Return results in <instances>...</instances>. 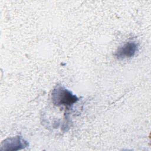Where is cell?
Segmentation results:
<instances>
[{
  "label": "cell",
  "instance_id": "cell-1",
  "mask_svg": "<svg viewBox=\"0 0 151 151\" xmlns=\"http://www.w3.org/2000/svg\"><path fill=\"white\" fill-rule=\"evenodd\" d=\"M52 103L56 106H64L69 109L76 103L78 99L70 91L61 85H57L52 90L51 94Z\"/></svg>",
  "mask_w": 151,
  "mask_h": 151
},
{
  "label": "cell",
  "instance_id": "cell-2",
  "mask_svg": "<svg viewBox=\"0 0 151 151\" xmlns=\"http://www.w3.org/2000/svg\"><path fill=\"white\" fill-rule=\"evenodd\" d=\"M28 143L22 137L17 136L5 139L2 143L1 150H18L27 147Z\"/></svg>",
  "mask_w": 151,
  "mask_h": 151
},
{
  "label": "cell",
  "instance_id": "cell-3",
  "mask_svg": "<svg viewBox=\"0 0 151 151\" xmlns=\"http://www.w3.org/2000/svg\"><path fill=\"white\" fill-rule=\"evenodd\" d=\"M138 49V45L134 41H129L121 47L116 51L114 55L118 59H124L134 55Z\"/></svg>",
  "mask_w": 151,
  "mask_h": 151
}]
</instances>
